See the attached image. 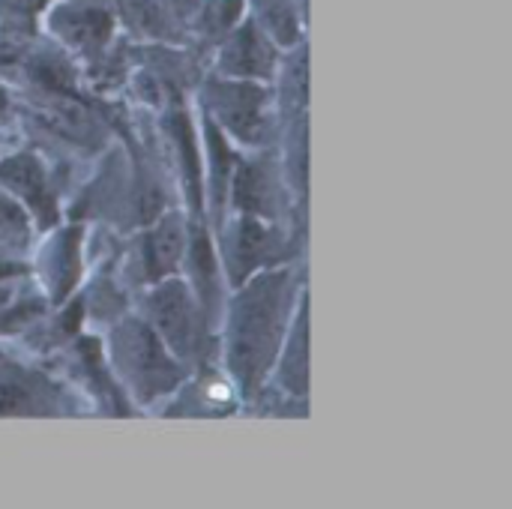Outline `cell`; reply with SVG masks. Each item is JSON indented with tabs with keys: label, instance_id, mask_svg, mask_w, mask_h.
I'll return each mask as SVG.
<instances>
[{
	"label": "cell",
	"instance_id": "cell-1",
	"mask_svg": "<svg viewBox=\"0 0 512 509\" xmlns=\"http://www.w3.org/2000/svg\"><path fill=\"white\" fill-rule=\"evenodd\" d=\"M276 309H279V291L276 285L258 288V300H252L243 309V321L237 330V357L246 363V372L258 366V354L270 351V342L276 339Z\"/></svg>",
	"mask_w": 512,
	"mask_h": 509
},
{
	"label": "cell",
	"instance_id": "cell-2",
	"mask_svg": "<svg viewBox=\"0 0 512 509\" xmlns=\"http://www.w3.org/2000/svg\"><path fill=\"white\" fill-rule=\"evenodd\" d=\"M120 357H123L126 369H132L138 381L153 384V390L171 384L174 369L168 366V357L159 351L156 339L147 330H132L126 336V348L120 351Z\"/></svg>",
	"mask_w": 512,
	"mask_h": 509
},
{
	"label": "cell",
	"instance_id": "cell-3",
	"mask_svg": "<svg viewBox=\"0 0 512 509\" xmlns=\"http://www.w3.org/2000/svg\"><path fill=\"white\" fill-rule=\"evenodd\" d=\"M153 312H156L159 330L171 339V345L180 348V351H186L189 342H192V333H195L192 318H189V300H186V294L180 288H174V285L171 288H162L156 294Z\"/></svg>",
	"mask_w": 512,
	"mask_h": 509
},
{
	"label": "cell",
	"instance_id": "cell-4",
	"mask_svg": "<svg viewBox=\"0 0 512 509\" xmlns=\"http://www.w3.org/2000/svg\"><path fill=\"white\" fill-rule=\"evenodd\" d=\"M0 177L18 195H24L33 207H39L42 213H51V195H48L45 171L36 162V156H12V159H6L0 165Z\"/></svg>",
	"mask_w": 512,
	"mask_h": 509
},
{
	"label": "cell",
	"instance_id": "cell-5",
	"mask_svg": "<svg viewBox=\"0 0 512 509\" xmlns=\"http://www.w3.org/2000/svg\"><path fill=\"white\" fill-rule=\"evenodd\" d=\"M183 252V228L177 219H165L162 225H156V231L147 240V261H150V273L153 276H165L177 267Z\"/></svg>",
	"mask_w": 512,
	"mask_h": 509
},
{
	"label": "cell",
	"instance_id": "cell-6",
	"mask_svg": "<svg viewBox=\"0 0 512 509\" xmlns=\"http://www.w3.org/2000/svg\"><path fill=\"white\" fill-rule=\"evenodd\" d=\"M60 30H63L66 39H72L75 45H99V42L108 36V15L93 12V9L63 12Z\"/></svg>",
	"mask_w": 512,
	"mask_h": 509
},
{
	"label": "cell",
	"instance_id": "cell-7",
	"mask_svg": "<svg viewBox=\"0 0 512 509\" xmlns=\"http://www.w3.org/2000/svg\"><path fill=\"white\" fill-rule=\"evenodd\" d=\"M0 237L15 240V243H21L27 237V216L6 195H0Z\"/></svg>",
	"mask_w": 512,
	"mask_h": 509
},
{
	"label": "cell",
	"instance_id": "cell-8",
	"mask_svg": "<svg viewBox=\"0 0 512 509\" xmlns=\"http://www.w3.org/2000/svg\"><path fill=\"white\" fill-rule=\"evenodd\" d=\"M45 3L48 0H0V15L3 18H12V24H18V18H30Z\"/></svg>",
	"mask_w": 512,
	"mask_h": 509
}]
</instances>
